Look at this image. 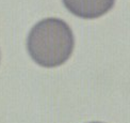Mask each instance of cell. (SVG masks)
<instances>
[{"mask_svg": "<svg viewBox=\"0 0 130 123\" xmlns=\"http://www.w3.org/2000/svg\"><path fill=\"white\" fill-rule=\"evenodd\" d=\"M65 8L80 18L94 19L107 14L115 0H62Z\"/></svg>", "mask_w": 130, "mask_h": 123, "instance_id": "cell-2", "label": "cell"}, {"mask_svg": "<svg viewBox=\"0 0 130 123\" xmlns=\"http://www.w3.org/2000/svg\"><path fill=\"white\" fill-rule=\"evenodd\" d=\"M90 123H102V122H90Z\"/></svg>", "mask_w": 130, "mask_h": 123, "instance_id": "cell-3", "label": "cell"}, {"mask_svg": "<svg viewBox=\"0 0 130 123\" xmlns=\"http://www.w3.org/2000/svg\"><path fill=\"white\" fill-rule=\"evenodd\" d=\"M75 39L70 27L60 18L39 21L27 39V49L32 60L43 67H57L72 56Z\"/></svg>", "mask_w": 130, "mask_h": 123, "instance_id": "cell-1", "label": "cell"}]
</instances>
